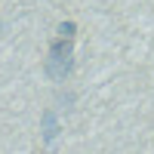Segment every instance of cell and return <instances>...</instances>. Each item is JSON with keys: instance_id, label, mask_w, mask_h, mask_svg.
I'll return each instance as SVG.
<instances>
[{"instance_id": "1", "label": "cell", "mask_w": 154, "mask_h": 154, "mask_svg": "<svg viewBox=\"0 0 154 154\" xmlns=\"http://www.w3.org/2000/svg\"><path fill=\"white\" fill-rule=\"evenodd\" d=\"M74 71V40H65V37H56L46 49L43 59V74L56 83H65Z\"/></svg>"}, {"instance_id": "2", "label": "cell", "mask_w": 154, "mask_h": 154, "mask_svg": "<svg viewBox=\"0 0 154 154\" xmlns=\"http://www.w3.org/2000/svg\"><path fill=\"white\" fill-rule=\"evenodd\" d=\"M40 133H43V142H46V145L56 142V136H59V120H56V111H53V108L43 111V117H40Z\"/></svg>"}, {"instance_id": "3", "label": "cell", "mask_w": 154, "mask_h": 154, "mask_svg": "<svg viewBox=\"0 0 154 154\" xmlns=\"http://www.w3.org/2000/svg\"><path fill=\"white\" fill-rule=\"evenodd\" d=\"M56 34H59V37H65V40H74V34H77V22H59Z\"/></svg>"}]
</instances>
